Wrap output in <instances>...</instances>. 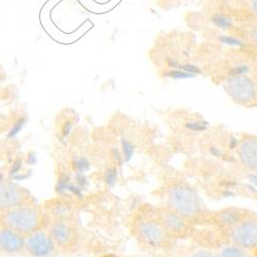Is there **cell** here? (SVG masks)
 Listing matches in <instances>:
<instances>
[{
    "label": "cell",
    "mask_w": 257,
    "mask_h": 257,
    "mask_svg": "<svg viewBox=\"0 0 257 257\" xmlns=\"http://www.w3.org/2000/svg\"><path fill=\"white\" fill-rule=\"evenodd\" d=\"M218 221L226 225H234L240 221V214L233 210H226L218 215Z\"/></svg>",
    "instance_id": "7c38bea8"
},
{
    "label": "cell",
    "mask_w": 257,
    "mask_h": 257,
    "mask_svg": "<svg viewBox=\"0 0 257 257\" xmlns=\"http://www.w3.org/2000/svg\"><path fill=\"white\" fill-rule=\"evenodd\" d=\"M170 209L183 217L194 216L200 210V202L196 192L187 185L178 184L168 192Z\"/></svg>",
    "instance_id": "7a4b0ae2"
},
{
    "label": "cell",
    "mask_w": 257,
    "mask_h": 257,
    "mask_svg": "<svg viewBox=\"0 0 257 257\" xmlns=\"http://www.w3.org/2000/svg\"><path fill=\"white\" fill-rule=\"evenodd\" d=\"M47 229L57 248L70 250L78 241L77 228L69 218L49 219Z\"/></svg>",
    "instance_id": "5b68a950"
},
{
    "label": "cell",
    "mask_w": 257,
    "mask_h": 257,
    "mask_svg": "<svg viewBox=\"0 0 257 257\" xmlns=\"http://www.w3.org/2000/svg\"><path fill=\"white\" fill-rule=\"evenodd\" d=\"M242 163L250 169L257 170V139H246L239 147Z\"/></svg>",
    "instance_id": "30bf717a"
},
{
    "label": "cell",
    "mask_w": 257,
    "mask_h": 257,
    "mask_svg": "<svg viewBox=\"0 0 257 257\" xmlns=\"http://www.w3.org/2000/svg\"><path fill=\"white\" fill-rule=\"evenodd\" d=\"M223 87L228 96L240 104H249L257 98L256 80L248 74L227 76Z\"/></svg>",
    "instance_id": "3957f363"
},
{
    "label": "cell",
    "mask_w": 257,
    "mask_h": 257,
    "mask_svg": "<svg viewBox=\"0 0 257 257\" xmlns=\"http://www.w3.org/2000/svg\"><path fill=\"white\" fill-rule=\"evenodd\" d=\"M103 257H120V256H117V255H112V254H110V255H105V256H103Z\"/></svg>",
    "instance_id": "9a60e30c"
},
{
    "label": "cell",
    "mask_w": 257,
    "mask_h": 257,
    "mask_svg": "<svg viewBox=\"0 0 257 257\" xmlns=\"http://www.w3.org/2000/svg\"><path fill=\"white\" fill-rule=\"evenodd\" d=\"M139 240L152 247H164L169 241V233L161 222L142 220L136 226Z\"/></svg>",
    "instance_id": "52a82bcc"
},
{
    "label": "cell",
    "mask_w": 257,
    "mask_h": 257,
    "mask_svg": "<svg viewBox=\"0 0 257 257\" xmlns=\"http://www.w3.org/2000/svg\"><path fill=\"white\" fill-rule=\"evenodd\" d=\"M47 224L46 210L37 206L36 203L0 212V227L11 229L24 237L47 227Z\"/></svg>",
    "instance_id": "6da1fadb"
},
{
    "label": "cell",
    "mask_w": 257,
    "mask_h": 257,
    "mask_svg": "<svg viewBox=\"0 0 257 257\" xmlns=\"http://www.w3.org/2000/svg\"><path fill=\"white\" fill-rule=\"evenodd\" d=\"M192 257H215L212 253L208 252V251H205V250H200V251H197L194 255H192Z\"/></svg>",
    "instance_id": "5bb4252c"
},
{
    "label": "cell",
    "mask_w": 257,
    "mask_h": 257,
    "mask_svg": "<svg viewBox=\"0 0 257 257\" xmlns=\"http://www.w3.org/2000/svg\"><path fill=\"white\" fill-rule=\"evenodd\" d=\"M161 223L168 231V233H180L185 230V222L183 216L175 213L174 211H164L161 214Z\"/></svg>",
    "instance_id": "8fae6325"
},
{
    "label": "cell",
    "mask_w": 257,
    "mask_h": 257,
    "mask_svg": "<svg viewBox=\"0 0 257 257\" xmlns=\"http://www.w3.org/2000/svg\"><path fill=\"white\" fill-rule=\"evenodd\" d=\"M234 245L241 248L252 249L257 247V220L247 219L234 224L230 231Z\"/></svg>",
    "instance_id": "ba28073f"
},
{
    "label": "cell",
    "mask_w": 257,
    "mask_h": 257,
    "mask_svg": "<svg viewBox=\"0 0 257 257\" xmlns=\"http://www.w3.org/2000/svg\"><path fill=\"white\" fill-rule=\"evenodd\" d=\"M30 204H35V199L27 188L15 181H0V212Z\"/></svg>",
    "instance_id": "277c9868"
},
{
    "label": "cell",
    "mask_w": 257,
    "mask_h": 257,
    "mask_svg": "<svg viewBox=\"0 0 257 257\" xmlns=\"http://www.w3.org/2000/svg\"><path fill=\"white\" fill-rule=\"evenodd\" d=\"M57 246L47 227L36 230L25 237V251L30 257H50L55 254Z\"/></svg>",
    "instance_id": "8992f818"
},
{
    "label": "cell",
    "mask_w": 257,
    "mask_h": 257,
    "mask_svg": "<svg viewBox=\"0 0 257 257\" xmlns=\"http://www.w3.org/2000/svg\"><path fill=\"white\" fill-rule=\"evenodd\" d=\"M25 237L11 229L0 227V254L19 256L24 254Z\"/></svg>",
    "instance_id": "9c48e42d"
},
{
    "label": "cell",
    "mask_w": 257,
    "mask_h": 257,
    "mask_svg": "<svg viewBox=\"0 0 257 257\" xmlns=\"http://www.w3.org/2000/svg\"><path fill=\"white\" fill-rule=\"evenodd\" d=\"M254 254H255V257H257V247H256V250H255V253H254Z\"/></svg>",
    "instance_id": "2e32d148"
},
{
    "label": "cell",
    "mask_w": 257,
    "mask_h": 257,
    "mask_svg": "<svg viewBox=\"0 0 257 257\" xmlns=\"http://www.w3.org/2000/svg\"><path fill=\"white\" fill-rule=\"evenodd\" d=\"M217 257H246V253L243 248L237 245L225 246L219 250Z\"/></svg>",
    "instance_id": "4fadbf2b"
}]
</instances>
